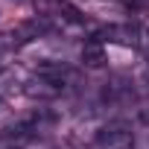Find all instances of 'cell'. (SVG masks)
I'll return each mask as SVG.
<instances>
[{"label": "cell", "instance_id": "2", "mask_svg": "<svg viewBox=\"0 0 149 149\" xmlns=\"http://www.w3.org/2000/svg\"><path fill=\"white\" fill-rule=\"evenodd\" d=\"M35 9L41 18L47 21H58V24H79L82 15L73 9L67 0H35Z\"/></svg>", "mask_w": 149, "mask_h": 149}, {"label": "cell", "instance_id": "4", "mask_svg": "<svg viewBox=\"0 0 149 149\" xmlns=\"http://www.w3.org/2000/svg\"><path fill=\"white\" fill-rule=\"evenodd\" d=\"M137 35H140V32H137L134 26H108V29H105V38H108V41H120V44H129V47L140 44Z\"/></svg>", "mask_w": 149, "mask_h": 149}, {"label": "cell", "instance_id": "3", "mask_svg": "<svg viewBox=\"0 0 149 149\" xmlns=\"http://www.w3.org/2000/svg\"><path fill=\"white\" fill-rule=\"evenodd\" d=\"M102 61H105L102 38H91V41H85V47H82V64H85V67H102Z\"/></svg>", "mask_w": 149, "mask_h": 149}, {"label": "cell", "instance_id": "1", "mask_svg": "<svg viewBox=\"0 0 149 149\" xmlns=\"http://www.w3.org/2000/svg\"><path fill=\"white\" fill-rule=\"evenodd\" d=\"M91 149H134V132H132V126L123 123V120L105 123V126L94 134Z\"/></svg>", "mask_w": 149, "mask_h": 149}, {"label": "cell", "instance_id": "5", "mask_svg": "<svg viewBox=\"0 0 149 149\" xmlns=\"http://www.w3.org/2000/svg\"><path fill=\"white\" fill-rule=\"evenodd\" d=\"M146 82H149V67H146Z\"/></svg>", "mask_w": 149, "mask_h": 149}]
</instances>
